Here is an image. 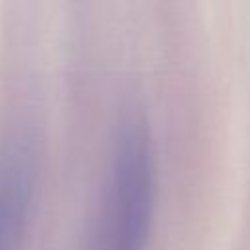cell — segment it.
<instances>
[{
	"label": "cell",
	"mask_w": 250,
	"mask_h": 250,
	"mask_svg": "<svg viewBox=\"0 0 250 250\" xmlns=\"http://www.w3.org/2000/svg\"><path fill=\"white\" fill-rule=\"evenodd\" d=\"M154 199L152 141L146 123L133 113L117 127L102 193L80 250H148Z\"/></svg>",
	"instance_id": "obj_1"
},
{
	"label": "cell",
	"mask_w": 250,
	"mask_h": 250,
	"mask_svg": "<svg viewBox=\"0 0 250 250\" xmlns=\"http://www.w3.org/2000/svg\"><path fill=\"white\" fill-rule=\"evenodd\" d=\"M35 172V150L25 137H14L0 148V250H20L23 244Z\"/></svg>",
	"instance_id": "obj_2"
}]
</instances>
